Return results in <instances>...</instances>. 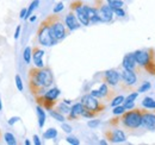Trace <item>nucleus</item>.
Here are the masks:
<instances>
[{
    "label": "nucleus",
    "mask_w": 155,
    "mask_h": 145,
    "mask_svg": "<svg viewBox=\"0 0 155 145\" xmlns=\"http://www.w3.org/2000/svg\"><path fill=\"white\" fill-rule=\"evenodd\" d=\"M63 102L67 104V105H71V101H69V100H63Z\"/></svg>",
    "instance_id": "09e8293b"
},
{
    "label": "nucleus",
    "mask_w": 155,
    "mask_h": 145,
    "mask_svg": "<svg viewBox=\"0 0 155 145\" xmlns=\"http://www.w3.org/2000/svg\"><path fill=\"white\" fill-rule=\"evenodd\" d=\"M63 8H64V5H63V2H58V5L54 7V10H53V11H54V13H58V12H61Z\"/></svg>",
    "instance_id": "58836bf2"
},
{
    "label": "nucleus",
    "mask_w": 155,
    "mask_h": 145,
    "mask_svg": "<svg viewBox=\"0 0 155 145\" xmlns=\"http://www.w3.org/2000/svg\"><path fill=\"white\" fill-rule=\"evenodd\" d=\"M69 111H71V107L67 104L62 102L58 105V112H61L62 114H69Z\"/></svg>",
    "instance_id": "c85d7f7f"
},
{
    "label": "nucleus",
    "mask_w": 155,
    "mask_h": 145,
    "mask_svg": "<svg viewBox=\"0 0 155 145\" xmlns=\"http://www.w3.org/2000/svg\"><path fill=\"white\" fill-rule=\"evenodd\" d=\"M36 112H37V117H38V126L42 128V127L44 126V124H45L47 114H45L44 109H43V107H42L41 105H38V106L36 107Z\"/></svg>",
    "instance_id": "6ab92c4d"
},
{
    "label": "nucleus",
    "mask_w": 155,
    "mask_h": 145,
    "mask_svg": "<svg viewBox=\"0 0 155 145\" xmlns=\"http://www.w3.org/2000/svg\"><path fill=\"white\" fill-rule=\"evenodd\" d=\"M20 30H21V26L18 25L17 27H16V32H15V39H18L20 36Z\"/></svg>",
    "instance_id": "37998d69"
},
{
    "label": "nucleus",
    "mask_w": 155,
    "mask_h": 145,
    "mask_svg": "<svg viewBox=\"0 0 155 145\" xmlns=\"http://www.w3.org/2000/svg\"><path fill=\"white\" fill-rule=\"evenodd\" d=\"M31 144V142H30V140H28V139H26V140H25V145H30Z\"/></svg>",
    "instance_id": "8fccbe9b"
},
{
    "label": "nucleus",
    "mask_w": 155,
    "mask_h": 145,
    "mask_svg": "<svg viewBox=\"0 0 155 145\" xmlns=\"http://www.w3.org/2000/svg\"><path fill=\"white\" fill-rule=\"evenodd\" d=\"M81 104L84 105V107L91 112H94V113H99L104 109V106L100 104V101H98L97 98L92 96L91 94H86L81 98Z\"/></svg>",
    "instance_id": "0eeeda50"
},
{
    "label": "nucleus",
    "mask_w": 155,
    "mask_h": 145,
    "mask_svg": "<svg viewBox=\"0 0 155 145\" xmlns=\"http://www.w3.org/2000/svg\"><path fill=\"white\" fill-rule=\"evenodd\" d=\"M137 96H138V92H134V93L129 94V95H128V96L125 98L124 102H130V101H135L136 99H137Z\"/></svg>",
    "instance_id": "f704fd0d"
},
{
    "label": "nucleus",
    "mask_w": 155,
    "mask_h": 145,
    "mask_svg": "<svg viewBox=\"0 0 155 145\" xmlns=\"http://www.w3.org/2000/svg\"><path fill=\"white\" fill-rule=\"evenodd\" d=\"M106 4L114 10V8H119L124 6V1L123 0H105Z\"/></svg>",
    "instance_id": "a878e982"
},
{
    "label": "nucleus",
    "mask_w": 155,
    "mask_h": 145,
    "mask_svg": "<svg viewBox=\"0 0 155 145\" xmlns=\"http://www.w3.org/2000/svg\"><path fill=\"white\" fill-rule=\"evenodd\" d=\"M124 100H125V98H124L123 95H117V96H115V98L112 99L111 106H112V107H116L118 105H122V104L124 102Z\"/></svg>",
    "instance_id": "cd10ccee"
},
{
    "label": "nucleus",
    "mask_w": 155,
    "mask_h": 145,
    "mask_svg": "<svg viewBox=\"0 0 155 145\" xmlns=\"http://www.w3.org/2000/svg\"><path fill=\"white\" fill-rule=\"evenodd\" d=\"M50 117L51 118H54L55 120H58L60 123H63L64 120H66V118H64V114H62L61 112H58V111H54V109H50Z\"/></svg>",
    "instance_id": "4be33fe9"
},
{
    "label": "nucleus",
    "mask_w": 155,
    "mask_h": 145,
    "mask_svg": "<svg viewBox=\"0 0 155 145\" xmlns=\"http://www.w3.org/2000/svg\"><path fill=\"white\" fill-rule=\"evenodd\" d=\"M120 80L123 83L124 88H131L134 87L137 82V76H136V72L134 70H127L123 69L120 72Z\"/></svg>",
    "instance_id": "1a4fd4ad"
},
{
    "label": "nucleus",
    "mask_w": 155,
    "mask_h": 145,
    "mask_svg": "<svg viewBox=\"0 0 155 145\" xmlns=\"http://www.w3.org/2000/svg\"><path fill=\"white\" fill-rule=\"evenodd\" d=\"M96 114H97V113H94V112H91V111H88V109L85 108V109H84V112L81 113V117L91 119V118H94V117H96Z\"/></svg>",
    "instance_id": "2f4dec72"
},
{
    "label": "nucleus",
    "mask_w": 155,
    "mask_h": 145,
    "mask_svg": "<svg viewBox=\"0 0 155 145\" xmlns=\"http://www.w3.org/2000/svg\"><path fill=\"white\" fill-rule=\"evenodd\" d=\"M100 125V120H90L88 123H87V126L91 127V128H96V127H98Z\"/></svg>",
    "instance_id": "4c0bfd02"
},
{
    "label": "nucleus",
    "mask_w": 155,
    "mask_h": 145,
    "mask_svg": "<svg viewBox=\"0 0 155 145\" xmlns=\"http://www.w3.org/2000/svg\"><path fill=\"white\" fill-rule=\"evenodd\" d=\"M64 25H66V27L69 30V31H74V30H77L80 27V21L78 20L77 16H75V13L74 12H69L67 16H66V18H64Z\"/></svg>",
    "instance_id": "4468645a"
},
{
    "label": "nucleus",
    "mask_w": 155,
    "mask_h": 145,
    "mask_svg": "<svg viewBox=\"0 0 155 145\" xmlns=\"http://www.w3.org/2000/svg\"><path fill=\"white\" fill-rule=\"evenodd\" d=\"M26 12H28V8H23L21 11H20L19 13V17L21 19H25V17H26Z\"/></svg>",
    "instance_id": "c03bdc74"
},
{
    "label": "nucleus",
    "mask_w": 155,
    "mask_h": 145,
    "mask_svg": "<svg viewBox=\"0 0 155 145\" xmlns=\"http://www.w3.org/2000/svg\"><path fill=\"white\" fill-rule=\"evenodd\" d=\"M36 19H37L36 16H32V17H30V18H29V20H30L31 23H34V21H36Z\"/></svg>",
    "instance_id": "49530a36"
},
{
    "label": "nucleus",
    "mask_w": 155,
    "mask_h": 145,
    "mask_svg": "<svg viewBox=\"0 0 155 145\" xmlns=\"http://www.w3.org/2000/svg\"><path fill=\"white\" fill-rule=\"evenodd\" d=\"M31 57H32V49L30 47H26L24 53H23V60L26 64H29L31 62Z\"/></svg>",
    "instance_id": "b1692460"
},
{
    "label": "nucleus",
    "mask_w": 155,
    "mask_h": 145,
    "mask_svg": "<svg viewBox=\"0 0 155 145\" xmlns=\"http://www.w3.org/2000/svg\"><path fill=\"white\" fill-rule=\"evenodd\" d=\"M43 56H44V51L42 49L35 48L32 50V60H34V64H35L36 68H43L44 67Z\"/></svg>",
    "instance_id": "dca6fc26"
},
{
    "label": "nucleus",
    "mask_w": 155,
    "mask_h": 145,
    "mask_svg": "<svg viewBox=\"0 0 155 145\" xmlns=\"http://www.w3.org/2000/svg\"><path fill=\"white\" fill-rule=\"evenodd\" d=\"M92 96H94V98H97V99H101V94H100V92H99V89H93V91H91V93H90Z\"/></svg>",
    "instance_id": "a19ab883"
},
{
    "label": "nucleus",
    "mask_w": 155,
    "mask_h": 145,
    "mask_svg": "<svg viewBox=\"0 0 155 145\" xmlns=\"http://www.w3.org/2000/svg\"><path fill=\"white\" fill-rule=\"evenodd\" d=\"M114 14L119 17V18H123L125 17V11L123 10V7H119V8H114Z\"/></svg>",
    "instance_id": "72a5a7b5"
},
{
    "label": "nucleus",
    "mask_w": 155,
    "mask_h": 145,
    "mask_svg": "<svg viewBox=\"0 0 155 145\" xmlns=\"http://www.w3.org/2000/svg\"><path fill=\"white\" fill-rule=\"evenodd\" d=\"M99 92H100L103 99H106L111 94V91L109 89V85L107 83H101L100 87H99Z\"/></svg>",
    "instance_id": "5701e85b"
},
{
    "label": "nucleus",
    "mask_w": 155,
    "mask_h": 145,
    "mask_svg": "<svg viewBox=\"0 0 155 145\" xmlns=\"http://www.w3.org/2000/svg\"><path fill=\"white\" fill-rule=\"evenodd\" d=\"M72 8H73V12L77 16L78 20L80 21V24L84 25V26H88L90 25V18L87 16L85 5L81 4V1H74L72 4Z\"/></svg>",
    "instance_id": "6e6552de"
},
{
    "label": "nucleus",
    "mask_w": 155,
    "mask_h": 145,
    "mask_svg": "<svg viewBox=\"0 0 155 145\" xmlns=\"http://www.w3.org/2000/svg\"><path fill=\"white\" fill-rule=\"evenodd\" d=\"M37 38H38V42L43 47H51V45H55L58 43V40L51 36L50 34V29H49V24L47 20H44L38 29V32H37Z\"/></svg>",
    "instance_id": "39448f33"
},
{
    "label": "nucleus",
    "mask_w": 155,
    "mask_h": 145,
    "mask_svg": "<svg viewBox=\"0 0 155 145\" xmlns=\"http://www.w3.org/2000/svg\"><path fill=\"white\" fill-rule=\"evenodd\" d=\"M66 140H67V143H69V144H72V145L80 144V140L78 139L77 137H74V136H68V137L66 138Z\"/></svg>",
    "instance_id": "473e14b6"
},
{
    "label": "nucleus",
    "mask_w": 155,
    "mask_h": 145,
    "mask_svg": "<svg viewBox=\"0 0 155 145\" xmlns=\"http://www.w3.org/2000/svg\"><path fill=\"white\" fill-rule=\"evenodd\" d=\"M30 88L34 94L43 95L45 93V89L49 88L53 82H54V77H53V72L49 68H34L30 70Z\"/></svg>",
    "instance_id": "f257e3e1"
},
{
    "label": "nucleus",
    "mask_w": 155,
    "mask_h": 145,
    "mask_svg": "<svg viewBox=\"0 0 155 145\" xmlns=\"http://www.w3.org/2000/svg\"><path fill=\"white\" fill-rule=\"evenodd\" d=\"M98 16L101 23H110L114 18V10L107 4H101L98 7Z\"/></svg>",
    "instance_id": "9d476101"
},
{
    "label": "nucleus",
    "mask_w": 155,
    "mask_h": 145,
    "mask_svg": "<svg viewBox=\"0 0 155 145\" xmlns=\"http://www.w3.org/2000/svg\"><path fill=\"white\" fill-rule=\"evenodd\" d=\"M85 8H86V12H87V16L90 18V23H99L100 19L98 16V8L97 7H92V6H88V5H85Z\"/></svg>",
    "instance_id": "a211bd4d"
},
{
    "label": "nucleus",
    "mask_w": 155,
    "mask_h": 145,
    "mask_svg": "<svg viewBox=\"0 0 155 145\" xmlns=\"http://www.w3.org/2000/svg\"><path fill=\"white\" fill-rule=\"evenodd\" d=\"M142 106L147 109H155V100L150 96H147L142 101Z\"/></svg>",
    "instance_id": "aec40b11"
},
{
    "label": "nucleus",
    "mask_w": 155,
    "mask_h": 145,
    "mask_svg": "<svg viewBox=\"0 0 155 145\" xmlns=\"http://www.w3.org/2000/svg\"><path fill=\"white\" fill-rule=\"evenodd\" d=\"M104 81L105 83H107L109 86L115 87L120 82V72L115 70V69H110L104 72Z\"/></svg>",
    "instance_id": "f8f14e48"
},
{
    "label": "nucleus",
    "mask_w": 155,
    "mask_h": 145,
    "mask_svg": "<svg viewBox=\"0 0 155 145\" xmlns=\"http://www.w3.org/2000/svg\"><path fill=\"white\" fill-rule=\"evenodd\" d=\"M99 144H100V145H106V144H107V142L103 139V140H100V142H99Z\"/></svg>",
    "instance_id": "de8ad7c7"
},
{
    "label": "nucleus",
    "mask_w": 155,
    "mask_h": 145,
    "mask_svg": "<svg viewBox=\"0 0 155 145\" xmlns=\"http://www.w3.org/2000/svg\"><path fill=\"white\" fill-rule=\"evenodd\" d=\"M152 88V85H150V82H143L141 86H140V88H138V94L140 93H144V92H148L149 89Z\"/></svg>",
    "instance_id": "c756f323"
},
{
    "label": "nucleus",
    "mask_w": 155,
    "mask_h": 145,
    "mask_svg": "<svg viewBox=\"0 0 155 145\" xmlns=\"http://www.w3.org/2000/svg\"><path fill=\"white\" fill-rule=\"evenodd\" d=\"M16 86H17V89H18V91L23 92L24 86H23V81H21L19 75H16Z\"/></svg>",
    "instance_id": "c9c22d12"
},
{
    "label": "nucleus",
    "mask_w": 155,
    "mask_h": 145,
    "mask_svg": "<svg viewBox=\"0 0 155 145\" xmlns=\"http://www.w3.org/2000/svg\"><path fill=\"white\" fill-rule=\"evenodd\" d=\"M142 127L148 131H155V113L142 111Z\"/></svg>",
    "instance_id": "9b49d317"
},
{
    "label": "nucleus",
    "mask_w": 155,
    "mask_h": 145,
    "mask_svg": "<svg viewBox=\"0 0 155 145\" xmlns=\"http://www.w3.org/2000/svg\"><path fill=\"white\" fill-rule=\"evenodd\" d=\"M60 94H61V91L58 88H51V89L45 92L43 95H38L37 98L42 100V105L45 108L51 109V106L55 104V100L60 96Z\"/></svg>",
    "instance_id": "423d86ee"
},
{
    "label": "nucleus",
    "mask_w": 155,
    "mask_h": 145,
    "mask_svg": "<svg viewBox=\"0 0 155 145\" xmlns=\"http://www.w3.org/2000/svg\"><path fill=\"white\" fill-rule=\"evenodd\" d=\"M2 109V104H1V99H0V111Z\"/></svg>",
    "instance_id": "3c124183"
},
{
    "label": "nucleus",
    "mask_w": 155,
    "mask_h": 145,
    "mask_svg": "<svg viewBox=\"0 0 155 145\" xmlns=\"http://www.w3.org/2000/svg\"><path fill=\"white\" fill-rule=\"evenodd\" d=\"M61 127H62V130L66 132V133H72V131H73V128H72V126L69 125V124H66L64 121L62 123V125H61Z\"/></svg>",
    "instance_id": "e433bc0d"
},
{
    "label": "nucleus",
    "mask_w": 155,
    "mask_h": 145,
    "mask_svg": "<svg viewBox=\"0 0 155 145\" xmlns=\"http://www.w3.org/2000/svg\"><path fill=\"white\" fill-rule=\"evenodd\" d=\"M125 111H127V109H125V107H124V105H118V106H116V107H114L112 113H114L115 115H122Z\"/></svg>",
    "instance_id": "7c9ffc66"
},
{
    "label": "nucleus",
    "mask_w": 155,
    "mask_h": 145,
    "mask_svg": "<svg viewBox=\"0 0 155 145\" xmlns=\"http://www.w3.org/2000/svg\"><path fill=\"white\" fill-rule=\"evenodd\" d=\"M4 139H5V142H6L8 145H16L17 144L16 137H15L12 133H10V132H6V133L4 134Z\"/></svg>",
    "instance_id": "bb28decb"
},
{
    "label": "nucleus",
    "mask_w": 155,
    "mask_h": 145,
    "mask_svg": "<svg viewBox=\"0 0 155 145\" xmlns=\"http://www.w3.org/2000/svg\"><path fill=\"white\" fill-rule=\"evenodd\" d=\"M153 50H137L134 53L136 58V62L140 68H144L146 70L155 74V58Z\"/></svg>",
    "instance_id": "7ed1b4c3"
},
{
    "label": "nucleus",
    "mask_w": 155,
    "mask_h": 145,
    "mask_svg": "<svg viewBox=\"0 0 155 145\" xmlns=\"http://www.w3.org/2000/svg\"><path fill=\"white\" fill-rule=\"evenodd\" d=\"M109 139L112 143H123V142H125L127 136L122 130L116 128V130H112L111 132H109Z\"/></svg>",
    "instance_id": "2eb2a0df"
},
{
    "label": "nucleus",
    "mask_w": 155,
    "mask_h": 145,
    "mask_svg": "<svg viewBox=\"0 0 155 145\" xmlns=\"http://www.w3.org/2000/svg\"><path fill=\"white\" fill-rule=\"evenodd\" d=\"M48 24H49V29H50V34L56 40H62L67 36V27L66 25L61 21V19H58L56 16H51L47 19Z\"/></svg>",
    "instance_id": "20e7f679"
},
{
    "label": "nucleus",
    "mask_w": 155,
    "mask_h": 145,
    "mask_svg": "<svg viewBox=\"0 0 155 145\" xmlns=\"http://www.w3.org/2000/svg\"><path fill=\"white\" fill-rule=\"evenodd\" d=\"M122 125L128 130H137L142 126V111L141 109H129L122 114Z\"/></svg>",
    "instance_id": "f03ea898"
},
{
    "label": "nucleus",
    "mask_w": 155,
    "mask_h": 145,
    "mask_svg": "<svg viewBox=\"0 0 155 145\" xmlns=\"http://www.w3.org/2000/svg\"><path fill=\"white\" fill-rule=\"evenodd\" d=\"M122 67L123 69H127V70H134L136 72L140 67L136 62L135 55L134 53L133 54H127L124 57H123V61H122Z\"/></svg>",
    "instance_id": "ddd939ff"
},
{
    "label": "nucleus",
    "mask_w": 155,
    "mask_h": 145,
    "mask_svg": "<svg viewBox=\"0 0 155 145\" xmlns=\"http://www.w3.org/2000/svg\"><path fill=\"white\" fill-rule=\"evenodd\" d=\"M20 120V118L19 117H12L10 120H8V125H15L16 123H18Z\"/></svg>",
    "instance_id": "79ce46f5"
},
{
    "label": "nucleus",
    "mask_w": 155,
    "mask_h": 145,
    "mask_svg": "<svg viewBox=\"0 0 155 145\" xmlns=\"http://www.w3.org/2000/svg\"><path fill=\"white\" fill-rule=\"evenodd\" d=\"M84 105L81 102H78V104H74L72 107H71V111H69V119H78L79 117H81V113L84 112Z\"/></svg>",
    "instance_id": "f3484780"
},
{
    "label": "nucleus",
    "mask_w": 155,
    "mask_h": 145,
    "mask_svg": "<svg viewBox=\"0 0 155 145\" xmlns=\"http://www.w3.org/2000/svg\"><path fill=\"white\" fill-rule=\"evenodd\" d=\"M43 137H44V139H55V138L58 137V130L51 127V128L47 130V131L43 133Z\"/></svg>",
    "instance_id": "412c9836"
},
{
    "label": "nucleus",
    "mask_w": 155,
    "mask_h": 145,
    "mask_svg": "<svg viewBox=\"0 0 155 145\" xmlns=\"http://www.w3.org/2000/svg\"><path fill=\"white\" fill-rule=\"evenodd\" d=\"M39 5V0H34L31 4H30V6H29V8H28V12H26V17L25 19H29L31 17V14H32V12L38 7Z\"/></svg>",
    "instance_id": "393cba45"
},
{
    "label": "nucleus",
    "mask_w": 155,
    "mask_h": 145,
    "mask_svg": "<svg viewBox=\"0 0 155 145\" xmlns=\"http://www.w3.org/2000/svg\"><path fill=\"white\" fill-rule=\"evenodd\" d=\"M34 144H35V145H41V144H42V142L39 140V137L37 136V134H35V136H34Z\"/></svg>",
    "instance_id": "a18cd8bd"
},
{
    "label": "nucleus",
    "mask_w": 155,
    "mask_h": 145,
    "mask_svg": "<svg viewBox=\"0 0 155 145\" xmlns=\"http://www.w3.org/2000/svg\"><path fill=\"white\" fill-rule=\"evenodd\" d=\"M123 105H124V107H125V109H127V111L135 108V101H130V102H123Z\"/></svg>",
    "instance_id": "ea45409f"
}]
</instances>
